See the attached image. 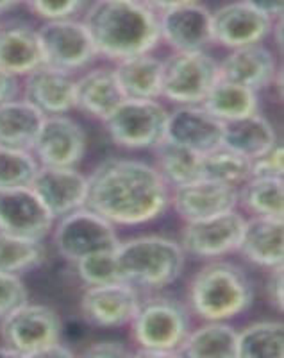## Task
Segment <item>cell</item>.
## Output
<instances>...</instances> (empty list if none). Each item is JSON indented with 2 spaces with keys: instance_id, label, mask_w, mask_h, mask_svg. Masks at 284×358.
<instances>
[{
  "instance_id": "obj_1",
  "label": "cell",
  "mask_w": 284,
  "mask_h": 358,
  "mask_svg": "<svg viewBox=\"0 0 284 358\" xmlns=\"http://www.w3.org/2000/svg\"><path fill=\"white\" fill-rule=\"evenodd\" d=\"M170 190L154 165L133 158H110L88 176L86 203L114 226H138L165 213Z\"/></svg>"
},
{
  "instance_id": "obj_2",
  "label": "cell",
  "mask_w": 284,
  "mask_h": 358,
  "mask_svg": "<svg viewBox=\"0 0 284 358\" xmlns=\"http://www.w3.org/2000/svg\"><path fill=\"white\" fill-rule=\"evenodd\" d=\"M82 22L98 57L113 63L154 52L161 45L159 17L142 0H94Z\"/></svg>"
},
{
  "instance_id": "obj_3",
  "label": "cell",
  "mask_w": 284,
  "mask_h": 358,
  "mask_svg": "<svg viewBox=\"0 0 284 358\" xmlns=\"http://www.w3.org/2000/svg\"><path fill=\"white\" fill-rule=\"evenodd\" d=\"M254 289L240 265L232 262H209L191 278L188 303L202 321H229L251 308Z\"/></svg>"
},
{
  "instance_id": "obj_4",
  "label": "cell",
  "mask_w": 284,
  "mask_h": 358,
  "mask_svg": "<svg viewBox=\"0 0 284 358\" xmlns=\"http://www.w3.org/2000/svg\"><path fill=\"white\" fill-rule=\"evenodd\" d=\"M114 264L120 280L136 289L161 290L183 274L186 252L168 236L142 235L117 245Z\"/></svg>"
},
{
  "instance_id": "obj_5",
  "label": "cell",
  "mask_w": 284,
  "mask_h": 358,
  "mask_svg": "<svg viewBox=\"0 0 284 358\" xmlns=\"http://www.w3.org/2000/svg\"><path fill=\"white\" fill-rule=\"evenodd\" d=\"M138 357H181V346L191 330L190 312L181 301L154 296L140 301L130 321Z\"/></svg>"
},
{
  "instance_id": "obj_6",
  "label": "cell",
  "mask_w": 284,
  "mask_h": 358,
  "mask_svg": "<svg viewBox=\"0 0 284 358\" xmlns=\"http://www.w3.org/2000/svg\"><path fill=\"white\" fill-rule=\"evenodd\" d=\"M61 335V317L43 303L27 299L0 319V341L15 357H41Z\"/></svg>"
},
{
  "instance_id": "obj_7",
  "label": "cell",
  "mask_w": 284,
  "mask_h": 358,
  "mask_svg": "<svg viewBox=\"0 0 284 358\" xmlns=\"http://www.w3.org/2000/svg\"><path fill=\"white\" fill-rule=\"evenodd\" d=\"M218 81V62L207 50L172 52L163 59L161 97L183 106L202 104Z\"/></svg>"
},
{
  "instance_id": "obj_8",
  "label": "cell",
  "mask_w": 284,
  "mask_h": 358,
  "mask_svg": "<svg viewBox=\"0 0 284 358\" xmlns=\"http://www.w3.org/2000/svg\"><path fill=\"white\" fill-rule=\"evenodd\" d=\"M168 111L158 99H124L104 120L107 134L126 149H154L165 138Z\"/></svg>"
},
{
  "instance_id": "obj_9",
  "label": "cell",
  "mask_w": 284,
  "mask_h": 358,
  "mask_svg": "<svg viewBox=\"0 0 284 358\" xmlns=\"http://www.w3.org/2000/svg\"><path fill=\"white\" fill-rule=\"evenodd\" d=\"M52 236L59 257L72 264L86 255L114 249L120 244L117 226L88 206L56 219Z\"/></svg>"
},
{
  "instance_id": "obj_10",
  "label": "cell",
  "mask_w": 284,
  "mask_h": 358,
  "mask_svg": "<svg viewBox=\"0 0 284 358\" xmlns=\"http://www.w3.org/2000/svg\"><path fill=\"white\" fill-rule=\"evenodd\" d=\"M43 65L75 73L88 70L98 57L82 18L41 22L38 25Z\"/></svg>"
},
{
  "instance_id": "obj_11",
  "label": "cell",
  "mask_w": 284,
  "mask_h": 358,
  "mask_svg": "<svg viewBox=\"0 0 284 358\" xmlns=\"http://www.w3.org/2000/svg\"><path fill=\"white\" fill-rule=\"evenodd\" d=\"M245 222L247 217L238 208L195 222H186L179 244L191 257L209 260L227 257L240 248Z\"/></svg>"
},
{
  "instance_id": "obj_12",
  "label": "cell",
  "mask_w": 284,
  "mask_h": 358,
  "mask_svg": "<svg viewBox=\"0 0 284 358\" xmlns=\"http://www.w3.org/2000/svg\"><path fill=\"white\" fill-rule=\"evenodd\" d=\"M274 18L252 8L245 0H232L211 11V41L222 49L264 43L270 38Z\"/></svg>"
},
{
  "instance_id": "obj_13",
  "label": "cell",
  "mask_w": 284,
  "mask_h": 358,
  "mask_svg": "<svg viewBox=\"0 0 284 358\" xmlns=\"http://www.w3.org/2000/svg\"><path fill=\"white\" fill-rule=\"evenodd\" d=\"M86 133L68 115H49L43 118L33 155L43 167H75L86 152Z\"/></svg>"
},
{
  "instance_id": "obj_14",
  "label": "cell",
  "mask_w": 284,
  "mask_h": 358,
  "mask_svg": "<svg viewBox=\"0 0 284 358\" xmlns=\"http://www.w3.org/2000/svg\"><path fill=\"white\" fill-rule=\"evenodd\" d=\"M140 292L124 280L106 285L86 287L79 308L84 321L97 328H122L129 326L138 310Z\"/></svg>"
},
{
  "instance_id": "obj_15",
  "label": "cell",
  "mask_w": 284,
  "mask_h": 358,
  "mask_svg": "<svg viewBox=\"0 0 284 358\" xmlns=\"http://www.w3.org/2000/svg\"><path fill=\"white\" fill-rule=\"evenodd\" d=\"M54 219L31 187L0 188V231L45 241Z\"/></svg>"
},
{
  "instance_id": "obj_16",
  "label": "cell",
  "mask_w": 284,
  "mask_h": 358,
  "mask_svg": "<svg viewBox=\"0 0 284 358\" xmlns=\"http://www.w3.org/2000/svg\"><path fill=\"white\" fill-rule=\"evenodd\" d=\"M159 38L172 52L207 50L211 41V9L199 4L184 6L161 13Z\"/></svg>"
},
{
  "instance_id": "obj_17",
  "label": "cell",
  "mask_w": 284,
  "mask_h": 358,
  "mask_svg": "<svg viewBox=\"0 0 284 358\" xmlns=\"http://www.w3.org/2000/svg\"><path fill=\"white\" fill-rule=\"evenodd\" d=\"M281 76L277 57L264 43L245 45L229 50L218 62V78L260 92Z\"/></svg>"
},
{
  "instance_id": "obj_18",
  "label": "cell",
  "mask_w": 284,
  "mask_h": 358,
  "mask_svg": "<svg viewBox=\"0 0 284 358\" xmlns=\"http://www.w3.org/2000/svg\"><path fill=\"white\" fill-rule=\"evenodd\" d=\"M31 188L47 206L54 219L84 206L88 176L75 167H43L40 165Z\"/></svg>"
},
{
  "instance_id": "obj_19",
  "label": "cell",
  "mask_w": 284,
  "mask_h": 358,
  "mask_svg": "<svg viewBox=\"0 0 284 358\" xmlns=\"http://www.w3.org/2000/svg\"><path fill=\"white\" fill-rule=\"evenodd\" d=\"M38 111L49 115H68L75 110V78L49 65H41L22 78V95Z\"/></svg>"
},
{
  "instance_id": "obj_20",
  "label": "cell",
  "mask_w": 284,
  "mask_h": 358,
  "mask_svg": "<svg viewBox=\"0 0 284 358\" xmlns=\"http://www.w3.org/2000/svg\"><path fill=\"white\" fill-rule=\"evenodd\" d=\"M222 127L202 104H183L168 113L165 138L206 155L222 145Z\"/></svg>"
},
{
  "instance_id": "obj_21",
  "label": "cell",
  "mask_w": 284,
  "mask_h": 358,
  "mask_svg": "<svg viewBox=\"0 0 284 358\" xmlns=\"http://www.w3.org/2000/svg\"><path fill=\"white\" fill-rule=\"evenodd\" d=\"M170 199L184 222H195L238 208V188L200 178L175 187Z\"/></svg>"
},
{
  "instance_id": "obj_22",
  "label": "cell",
  "mask_w": 284,
  "mask_h": 358,
  "mask_svg": "<svg viewBox=\"0 0 284 358\" xmlns=\"http://www.w3.org/2000/svg\"><path fill=\"white\" fill-rule=\"evenodd\" d=\"M41 65L38 27L25 20L0 22V69L22 79Z\"/></svg>"
},
{
  "instance_id": "obj_23",
  "label": "cell",
  "mask_w": 284,
  "mask_h": 358,
  "mask_svg": "<svg viewBox=\"0 0 284 358\" xmlns=\"http://www.w3.org/2000/svg\"><path fill=\"white\" fill-rule=\"evenodd\" d=\"M124 99V92L111 66H95L84 70L81 78H75V108L102 122Z\"/></svg>"
},
{
  "instance_id": "obj_24",
  "label": "cell",
  "mask_w": 284,
  "mask_h": 358,
  "mask_svg": "<svg viewBox=\"0 0 284 358\" xmlns=\"http://www.w3.org/2000/svg\"><path fill=\"white\" fill-rule=\"evenodd\" d=\"M238 251L257 267L274 268L284 262V219L251 217Z\"/></svg>"
},
{
  "instance_id": "obj_25",
  "label": "cell",
  "mask_w": 284,
  "mask_h": 358,
  "mask_svg": "<svg viewBox=\"0 0 284 358\" xmlns=\"http://www.w3.org/2000/svg\"><path fill=\"white\" fill-rule=\"evenodd\" d=\"M117 81L127 99H159L163 86V59L152 52L127 57L113 66Z\"/></svg>"
},
{
  "instance_id": "obj_26",
  "label": "cell",
  "mask_w": 284,
  "mask_h": 358,
  "mask_svg": "<svg viewBox=\"0 0 284 358\" xmlns=\"http://www.w3.org/2000/svg\"><path fill=\"white\" fill-rule=\"evenodd\" d=\"M45 115L24 97L0 104V147L33 149Z\"/></svg>"
},
{
  "instance_id": "obj_27",
  "label": "cell",
  "mask_w": 284,
  "mask_h": 358,
  "mask_svg": "<svg viewBox=\"0 0 284 358\" xmlns=\"http://www.w3.org/2000/svg\"><path fill=\"white\" fill-rule=\"evenodd\" d=\"M277 142V133L274 126L260 113L248 117L223 122L222 127V145L254 159L264 151H268Z\"/></svg>"
},
{
  "instance_id": "obj_28",
  "label": "cell",
  "mask_w": 284,
  "mask_h": 358,
  "mask_svg": "<svg viewBox=\"0 0 284 358\" xmlns=\"http://www.w3.org/2000/svg\"><path fill=\"white\" fill-rule=\"evenodd\" d=\"M206 108L220 122H231L248 115L260 113V97L257 92L247 86L234 85L218 78L209 94L202 101Z\"/></svg>"
},
{
  "instance_id": "obj_29",
  "label": "cell",
  "mask_w": 284,
  "mask_h": 358,
  "mask_svg": "<svg viewBox=\"0 0 284 358\" xmlns=\"http://www.w3.org/2000/svg\"><path fill=\"white\" fill-rule=\"evenodd\" d=\"M238 331L225 321H206L190 330L181 346V357L190 358H236Z\"/></svg>"
},
{
  "instance_id": "obj_30",
  "label": "cell",
  "mask_w": 284,
  "mask_h": 358,
  "mask_svg": "<svg viewBox=\"0 0 284 358\" xmlns=\"http://www.w3.org/2000/svg\"><path fill=\"white\" fill-rule=\"evenodd\" d=\"M156 165L154 169L159 172L163 181L168 188L181 187V185L191 183L195 179H200V163L202 155L191 151L188 147L179 145L163 138L154 147Z\"/></svg>"
},
{
  "instance_id": "obj_31",
  "label": "cell",
  "mask_w": 284,
  "mask_h": 358,
  "mask_svg": "<svg viewBox=\"0 0 284 358\" xmlns=\"http://www.w3.org/2000/svg\"><path fill=\"white\" fill-rule=\"evenodd\" d=\"M238 206L252 217L284 219V179L248 178L238 188Z\"/></svg>"
},
{
  "instance_id": "obj_32",
  "label": "cell",
  "mask_w": 284,
  "mask_h": 358,
  "mask_svg": "<svg viewBox=\"0 0 284 358\" xmlns=\"http://www.w3.org/2000/svg\"><path fill=\"white\" fill-rule=\"evenodd\" d=\"M284 326L281 321H257L236 337V358H283Z\"/></svg>"
},
{
  "instance_id": "obj_33",
  "label": "cell",
  "mask_w": 284,
  "mask_h": 358,
  "mask_svg": "<svg viewBox=\"0 0 284 358\" xmlns=\"http://www.w3.org/2000/svg\"><path fill=\"white\" fill-rule=\"evenodd\" d=\"M43 242L0 231V271L24 276L25 273L41 267L47 258Z\"/></svg>"
},
{
  "instance_id": "obj_34",
  "label": "cell",
  "mask_w": 284,
  "mask_h": 358,
  "mask_svg": "<svg viewBox=\"0 0 284 358\" xmlns=\"http://www.w3.org/2000/svg\"><path fill=\"white\" fill-rule=\"evenodd\" d=\"M200 178L240 188L251 178V159L220 145L202 155Z\"/></svg>"
},
{
  "instance_id": "obj_35",
  "label": "cell",
  "mask_w": 284,
  "mask_h": 358,
  "mask_svg": "<svg viewBox=\"0 0 284 358\" xmlns=\"http://www.w3.org/2000/svg\"><path fill=\"white\" fill-rule=\"evenodd\" d=\"M38 169L33 151L0 147V188L31 187Z\"/></svg>"
},
{
  "instance_id": "obj_36",
  "label": "cell",
  "mask_w": 284,
  "mask_h": 358,
  "mask_svg": "<svg viewBox=\"0 0 284 358\" xmlns=\"http://www.w3.org/2000/svg\"><path fill=\"white\" fill-rule=\"evenodd\" d=\"M114 249L91 252V255H86L75 262L79 278L86 287L106 285V283L120 280L117 264H114Z\"/></svg>"
},
{
  "instance_id": "obj_37",
  "label": "cell",
  "mask_w": 284,
  "mask_h": 358,
  "mask_svg": "<svg viewBox=\"0 0 284 358\" xmlns=\"http://www.w3.org/2000/svg\"><path fill=\"white\" fill-rule=\"evenodd\" d=\"M94 0H24L27 11L40 22L82 18Z\"/></svg>"
},
{
  "instance_id": "obj_38",
  "label": "cell",
  "mask_w": 284,
  "mask_h": 358,
  "mask_svg": "<svg viewBox=\"0 0 284 358\" xmlns=\"http://www.w3.org/2000/svg\"><path fill=\"white\" fill-rule=\"evenodd\" d=\"M29 299V290L22 276L0 271V319Z\"/></svg>"
},
{
  "instance_id": "obj_39",
  "label": "cell",
  "mask_w": 284,
  "mask_h": 358,
  "mask_svg": "<svg viewBox=\"0 0 284 358\" xmlns=\"http://www.w3.org/2000/svg\"><path fill=\"white\" fill-rule=\"evenodd\" d=\"M284 176V147L274 143L268 151L251 159V178H283Z\"/></svg>"
},
{
  "instance_id": "obj_40",
  "label": "cell",
  "mask_w": 284,
  "mask_h": 358,
  "mask_svg": "<svg viewBox=\"0 0 284 358\" xmlns=\"http://www.w3.org/2000/svg\"><path fill=\"white\" fill-rule=\"evenodd\" d=\"M84 357L95 358H118V357H130L134 355L129 348L120 341H97L91 346L84 350Z\"/></svg>"
},
{
  "instance_id": "obj_41",
  "label": "cell",
  "mask_w": 284,
  "mask_h": 358,
  "mask_svg": "<svg viewBox=\"0 0 284 358\" xmlns=\"http://www.w3.org/2000/svg\"><path fill=\"white\" fill-rule=\"evenodd\" d=\"M267 294L268 301L277 312L284 310V274L283 265L270 268V276L267 281Z\"/></svg>"
},
{
  "instance_id": "obj_42",
  "label": "cell",
  "mask_w": 284,
  "mask_h": 358,
  "mask_svg": "<svg viewBox=\"0 0 284 358\" xmlns=\"http://www.w3.org/2000/svg\"><path fill=\"white\" fill-rule=\"evenodd\" d=\"M22 95V79L0 69V104Z\"/></svg>"
},
{
  "instance_id": "obj_43",
  "label": "cell",
  "mask_w": 284,
  "mask_h": 358,
  "mask_svg": "<svg viewBox=\"0 0 284 358\" xmlns=\"http://www.w3.org/2000/svg\"><path fill=\"white\" fill-rule=\"evenodd\" d=\"M245 2L263 13V15H267V17L274 18V20L283 18L284 0H245Z\"/></svg>"
},
{
  "instance_id": "obj_44",
  "label": "cell",
  "mask_w": 284,
  "mask_h": 358,
  "mask_svg": "<svg viewBox=\"0 0 284 358\" xmlns=\"http://www.w3.org/2000/svg\"><path fill=\"white\" fill-rule=\"evenodd\" d=\"M156 15H161V13H167L170 9H177V8H184V6H191V4H199L202 0H143Z\"/></svg>"
},
{
  "instance_id": "obj_45",
  "label": "cell",
  "mask_w": 284,
  "mask_h": 358,
  "mask_svg": "<svg viewBox=\"0 0 284 358\" xmlns=\"http://www.w3.org/2000/svg\"><path fill=\"white\" fill-rule=\"evenodd\" d=\"M18 6H24V0H0V15L13 11Z\"/></svg>"
},
{
  "instance_id": "obj_46",
  "label": "cell",
  "mask_w": 284,
  "mask_h": 358,
  "mask_svg": "<svg viewBox=\"0 0 284 358\" xmlns=\"http://www.w3.org/2000/svg\"><path fill=\"white\" fill-rule=\"evenodd\" d=\"M142 2H143V0H142Z\"/></svg>"
}]
</instances>
